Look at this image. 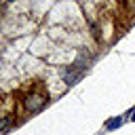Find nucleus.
I'll return each mask as SVG.
<instances>
[{
    "label": "nucleus",
    "mask_w": 135,
    "mask_h": 135,
    "mask_svg": "<svg viewBox=\"0 0 135 135\" xmlns=\"http://www.w3.org/2000/svg\"><path fill=\"white\" fill-rule=\"evenodd\" d=\"M23 105H25V110H27V112H40V110L46 105V95H44V93H38V91H34V93L25 95V99H23Z\"/></svg>",
    "instance_id": "obj_1"
},
{
    "label": "nucleus",
    "mask_w": 135,
    "mask_h": 135,
    "mask_svg": "<svg viewBox=\"0 0 135 135\" xmlns=\"http://www.w3.org/2000/svg\"><path fill=\"white\" fill-rule=\"evenodd\" d=\"M120 124H122V118H120V116H116V118H112V120H108V122H105V129H108V131H114V129H118Z\"/></svg>",
    "instance_id": "obj_2"
},
{
    "label": "nucleus",
    "mask_w": 135,
    "mask_h": 135,
    "mask_svg": "<svg viewBox=\"0 0 135 135\" xmlns=\"http://www.w3.org/2000/svg\"><path fill=\"white\" fill-rule=\"evenodd\" d=\"M8 124H11V116H0V131L8 129Z\"/></svg>",
    "instance_id": "obj_3"
},
{
    "label": "nucleus",
    "mask_w": 135,
    "mask_h": 135,
    "mask_svg": "<svg viewBox=\"0 0 135 135\" xmlns=\"http://www.w3.org/2000/svg\"><path fill=\"white\" fill-rule=\"evenodd\" d=\"M131 120H135V110H133V112H131Z\"/></svg>",
    "instance_id": "obj_4"
},
{
    "label": "nucleus",
    "mask_w": 135,
    "mask_h": 135,
    "mask_svg": "<svg viewBox=\"0 0 135 135\" xmlns=\"http://www.w3.org/2000/svg\"><path fill=\"white\" fill-rule=\"evenodd\" d=\"M8 2H13V0H8Z\"/></svg>",
    "instance_id": "obj_5"
}]
</instances>
